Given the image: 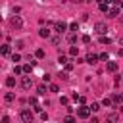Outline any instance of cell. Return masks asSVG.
Wrapping results in <instances>:
<instances>
[{
  "instance_id": "36",
  "label": "cell",
  "mask_w": 123,
  "mask_h": 123,
  "mask_svg": "<svg viewBox=\"0 0 123 123\" xmlns=\"http://www.w3.org/2000/svg\"><path fill=\"white\" fill-rule=\"evenodd\" d=\"M111 2H113V4H115V6H117V8H119V10H121V8H123V0H111Z\"/></svg>"
},
{
  "instance_id": "4",
  "label": "cell",
  "mask_w": 123,
  "mask_h": 123,
  "mask_svg": "<svg viewBox=\"0 0 123 123\" xmlns=\"http://www.w3.org/2000/svg\"><path fill=\"white\" fill-rule=\"evenodd\" d=\"M10 25H12V27H15V29H21V27H23V21H21V17H19V15H12Z\"/></svg>"
},
{
  "instance_id": "6",
  "label": "cell",
  "mask_w": 123,
  "mask_h": 123,
  "mask_svg": "<svg viewBox=\"0 0 123 123\" xmlns=\"http://www.w3.org/2000/svg\"><path fill=\"white\" fill-rule=\"evenodd\" d=\"M106 13H108V17H117V15H119V8H117V6H110Z\"/></svg>"
},
{
  "instance_id": "35",
  "label": "cell",
  "mask_w": 123,
  "mask_h": 123,
  "mask_svg": "<svg viewBox=\"0 0 123 123\" xmlns=\"http://www.w3.org/2000/svg\"><path fill=\"white\" fill-rule=\"evenodd\" d=\"M98 60H102V62H106V60H108V52H102V54L98 56Z\"/></svg>"
},
{
  "instance_id": "30",
  "label": "cell",
  "mask_w": 123,
  "mask_h": 123,
  "mask_svg": "<svg viewBox=\"0 0 123 123\" xmlns=\"http://www.w3.org/2000/svg\"><path fill=\"white\" fill-rule=\"evenodd\" d=\"M60 104H63V106H69V98H67V96H62V98H60Z\"/></svg>"
},
{
  "instance_id": "19",
  "label": "cell",
  "mask_w": 123,
  "mask_h": 123,
  "mask_svg": "<svg viewBox=\"0 0 123 123\" xmlns=\"http://www.w3.org/2000/svg\"><path fill=\"white\" fill-rule=\"evenodd\" d=\"M75 121H77V119L69 113V115H65V117H63V121H62V123H75Z\"/></svg>"
},
{
  "instance_id": "39",
  "label": "cell",
  "mask_w": 123,
  "mask_h": 123,
  "mask_svg": "<svg viewBox=\"0 0 123 123\" xmlns=\"http://www.w3.org/2000/svg\"><path fill=\"white\" fill-rule=\"evenodd\" d=\"M40 119L46 121V119H48V113H46V111H40Z\"/></svg>"
},
{
  "instance_id": "10",
  "label": "cell",
  "mask_w": 123,
  "mask_h": 123,
  "mask_svg": "<svg viewBox=\"0 0 123 123\" xmlns=\"http://www.w3.org/2000/svg\"><path fill=\"white\" fill-rule=\"evenodd\" d=\"M21 86H23V88H31V86H33V79H31V77H23V79H21Z\"/></svg>"
},
{
  "instance_id": "37",
  "label": "cell",
  "mask_w": 123,
  "mask_h": 123,
  "mask_svg": "<svg viewBox=\"0 0 123 123\" xmlns=\"http://www.w3.org/2000/svg\"><path fill=\"white\" fill-rule=\"evenodd\" d=\"M60 40H62L60 37H52V44H56V46H58V44H60Z\"/></svg>"
},
{
  "instance_id": "15",
  "label": "cell",
  "mask_w": 123,
  "mask_h": 123,
  "mask_svg": "<svg viewBox=\"0 0 123 123\" xmlns=\"http://www.w3.org/2000/svg\"><path fill=\"white\" fill-rule=\"evenodd\" d=\"M58 63H60V65H65V63H67V56H65V54H60V56H58Z\"/></svg>"
},
{
  "instance_id": "33",
  "label": "cell",
  "mask_w": 123,
  "mask_h": 123,
  "mask_svg": "<svg viewBox=\"0 0 123 123\" xmlns=\"http://www.w3.org/2000/svg\"><path fill=\"white\" fill-rule=\"evenodd\" d=\"M69 29H71V31H77V29H79V23H77V21H73V23L69 25Z\"/></svg>"
},
{
  "instance_id": "14",
  "label": "cell",
  "mask_w": 123,
  "mask_h": 123,
  "mask_svg": "<svg viewBox=\"0 0 123 123\" xmlns=\"http://www.w3.org/2000/svg\"><path fill=\"white\" fill-rule=\"evenodd\" d=\"M67 42H69V44H75V42H77V35H75V33H69V35H67Z\"/></svg>"
},
{
  "instance_id": "12",
  "label": "cell",
  "mask_w": 123,
  "mask_h": 123,
  "mask_svg": "<svg viewBox=\"0 0 123 123\" xmlns=\"http://www.w3.org/2000/svg\"><path fill=\"white\" fill-rule=\"evenodd\" d=\"M38 35H40L42 38H50L52 31H50V29H46V27H42V29H38Z\"/></svg>"
},
{
  "instance_id": "29",
  "label": "cell",
  "mask_w": 123,
  "mask_h": 123,
  "mask_svg": "<svg viewBox=\"0 0 123 123\" xmlns=\"http://www.w3.org/2000/svg\"><path fill=\"white\" fill-rule=\"evenodd\" d=\"M48 90H50V92H58V90H60V86H58V85H54V83H52V85H50V86H48Z\"/></svg>"
},
{
  "instance_id": "3",
  "label": "cell",
  "mask_w": 123,
  "mask_h": 123,
  "mask_svg": "<svg viewBox=\"0 0 123 123\" xmlns=\"http://www.w3.org/2000/svg\"><path fill=\"white\" fill-rule=\"evenodd\" d=\"M90 115V110H88V106H81L79 110H77V117H81V119H86Z\"/></svg>"
},
{
  "instance_id": "34",
  "label": "cell",
  "mask_w": 123,
  "mask_h": 123,
  "mask_svg": "<svg viewBox=\"0 0 123 123\" xmlns=\"http://www.w3.org/2000/svg\"><path fill=\"white\" fill-rule=\"evenodd\" d=\"M81 40H83L85 44H90V37H88V35H83V38H81Z\"/></svg>"
},
{
  "instance_id": "5",
  "label": "cell",
  "mask_w": 123,
  "mask_h": 123,
  "mask_svg": "<svg viewBox=\"0 0 123 123\" xmlns=\"http://www.w3.org/2000/svg\"><path fill=\"white\" fill-rule=\"evenodd\" d=\"M54 29H56L58 35H62L63 31H67V23H65V21H56V23H54Z\"/></svg>"
},
{
  "instance_id": "45",
  "label": "cell",
  "mask_w": 123,
  "mask_h": 123,
  "mask_svg": "<svg viewBox=\"0 0 123 123\" xmlns=\"http://www.w3.org/2000/svg\"><path fill=\"white\" fill-rule=\"evenodd\" d=\"M119 46H123V37H121V38H119Z\"/></svg>"
},
{
  "instance_id": "7",
  "label": "cell",
  "mask_w": 123,
  "mask_h": 123,
  "mask_svg": "<svg viewBox=\"0 0 123 123\" xmlns=\"http://www.w3.org/2000/svg\"><path fill=\"white\" fill-rule=\"evenodd\" d=\"M111 102H113L115 106H121V104H123V94H119V92H115V94L111 96Z\"/></svg>"
},
{
  "instance_id": "40",
  "label": "cell",
  "mask_w": 123,
  "mask_h": 123,
  "mask_svg": "<svg viewBox=\"0 0 123 123\" xmlns=\"http://www.w3.org/2000/svg\"><path fill=\"white\" fill-rule=\"evenodd\" d=\"M60 77H62V79H63V81H65V79H69V77H67V73H65V71H62V73H60Z\"/></svg>"
},
{
  "instance_id": "20",
  "label": "cell",
  "mask_w": 123,
  "mask_h": 123,
  "mask_svg": "<svg viewBox=\"0 0 123 123\" xmlns=\"http://www.w3.org/2000/svg\"><path fill=\"white\" fill-rule=\"evenodd\" d=\"M6 86H10V88L15 86V79H13V77H8V79H6Z\"/></svg>"
},
{
  "instance_id": "21",
  "label": "cell",
  "mask_w": 123,
  "mask_h": 123,
  "mask_svg": "<svg viewBox=\"0 0 123 123\" xmlns=\"http://www.w3.org/2000/svg\"><path fill=\"white\" fill-rule=\"evenodd\" d=\"M37 92H38L40 96H44V94H46V86H44V85H38V88H37Z\"/></svg>"
},
{
  "instance_id": "32",
  "label": "cell",
  "mask_w": 123,
  "mask_h": 123,
  "mask_svg": "<svg viewBox=\"0 0 123 123\" xmlns=\"http://www.w3.org/2000/svg\"><path fill=\"white\" fill-rule=\"evenodd\" d=\"M29 104H31V106H37V104H38L37 96H31V98H29Z\"/></svg>"
},
{
  "instance_id": "17",
  "label": "cell",
  "mask_w": 123,
  "mask_h": 123,
  "mask_svg": "<svg viewBox=\"0 0 123 123\" xmlns=\"http://www.w3.org/2000/svg\"><path fill=\"white\" fill-rule=\"evenodd\" d=\"M88 110H90V113H92V111H94V113H96V111H98V110H100V104H98V102H92V104H90V106H88Z\"/></svg>"
},
{
  "instance_id": "48",
  "label": "cell",
  "mask_w": 123,
  "mask_h": 123,
  "mask_svg": "<svg viewBox=\"0 0 123 123\" xmlns=\"http://www.w3.org/2000/svg\"><path fill=\"white\" fill-rule=\"evenodd\" d=\"M81 2H83V0H81Z\"/></svg>"
},
{
  "instance_id": "13",
  "label": "cell",
  "mask_w": 123,
  "mask_h": 123,
  "mask_svg": "<svg viewBox=\"0 0 123 123\" xmlns=\"http://www.w3.org/2000/svg\"><path fill=\"white\" fill-rule=\"evenodd\" d=\"M106 69H108L110 73H115V71H117V63H115V62H110V60H108V65H106Z\"/></svg>"
},
{
  "instance_id": "24",
  "label": "cell",
  "mask_w": 123,
  "mask_h": 123,
  "mask_svg": "<svg viewBox=\"0 0 123 123\" xmlns=\"http://www.w3.org/2000/svg\"><path fill=\"white\" fill-rule=\"evenodd\" d=\"M71 69H73V63H71V62H67V63L63 65V71H65V73H69Z\"/></svg>"
},
{
  "instance_id": "31",
  "label": "cell",
  "mask_w": 123,
  "mask_h": 123,
  "mask_svg": "<svg viewBox=\"0 0 123 123\" xmlns=\"http://www.w3.org/2000/svg\"><path fill=\"white\" fill-rule=\"evenodd\" d=\"M100 6V12H108V8L111 6V4H98Z\"/></svg>"
},
{
  "instance_id": "47",
  "label": "cell",
  "mask_w": 123,
  "mask_h": 123,
  "mask_svg": "<svg viewBox=\"0 0 123 123\" xmlns=\"http://www.w3.org/2000/svg\"><path fill=\"white\" fill-rule=\"evenodd\" d=\"M0 38H2V33H0Z\"/></svg>"
},
{
  "instance_id": "1",
  "label": "cell",
  "mask_w": 123,
  "mask_h": 123,
  "mask_svg": "<svg viewBox=\"0 0 123 123\" xmlns=\"http://www.w3.org/2000/svg\"><path fill=\"white\" fill-rule=\"evenodd\" d=\"M19 117H21L23 123H33V111H31V110H21Z\"/></svg>"
},
{
  "instance_id": "43",
  "label": "cell",
  "mask_w": 123,
  "mask_h": 123,
  "mask_svg": "<svg viewBox=\"0 0 123 123\" xmlns=\"http://www.w3.org/2000/svg\"><path fill=\"white\" fill-rule=\"evenodd\" d=\"M90 123H100V119H98V117H92V119H90Z\"/></svg>"
},
{
  "instance_id": "22",
  "label": "cell",
  "mask_w": 123,
  "mask_h": 123,
  "mask_svg": "<svg viewBox=\"0 0 123 123\" xmlns=\"http://www.w3.org/2000/svg\"><path fill=\"white\" fill-rule=\"evenodd\" d=\"M13 98H15V96H13V92H6V96H4V100H6V102H13Z\"/></svg>"
},
{
  "instance_id": "28",
  "label": "cell",
  "mask_w": 123,
  "mask_h": 123,
  "mask_svg": "<svg viewBox=\"0 0 123 123\" xmlns=\"http://www.w3.org/2000/svg\"><path fill=\"white\" fill-rule=\"evenodd\" d=\"M21 73H23L21 65H15V67H13V75H21Z\"/></svg>"
},
{
  "instance_id": "18",
  "label": "cell",
  "mask_w": 123,
  "mask_h": 123,
  "mask_svg": "<svg viewBox=\"0 0 123 123\" xmlns=\"http://www.w3.org/2000/svg\"><path fill=\"white\" fill-rule=\"evenodd\" d=\"M44 56H46V52H44V50H42V48H38V50H37V52H35V58H38V60H42V58H44Z\"/></svg>"
},
{
  "instance_id": "38",
  "label": "cell",
  "mask_w": 123,
  "mask_h": 123,
  "mask_svg": "<svg viewBox=\"0 0 123 123\" xmlns=\"http://www.w3.org/2000/svg\"><path fill=\"white\" fill-rule=\"evenodd\" d=\"M33 111H37V113H40V111H42V106H38V104H37V106H33Z\"/></svg>"
},
{
  "instance_id": "46",
  "label": "cell",
  "mask_w": 123,
  "mask_h": 123,
  "mask_svg": "<svg viewBox=\"0 0 123 123\" xmlns=\"http://www.w3.org/2000/svg\"><path fill=\"white\" fill-rule=\"evenodd\" d=\"M0 23H2V15H0Z\"/></svg>"
},
{
  "instance_id": "11",
  "label": "cell",
  "mask_w": 123,
  "mask_h": 123,
  "mask_svg": "<svg viewBox=\"0 0 123 123\" xmlns=\"http://www.w3.org/2000/svg\"><path fill=\"white\" fill-rule=\"evenodd\" d=\"M119 121V115L117 113H108L106 115V123H117Z\"/></svg>"
},
{
  "instance_id": "16",
  "label": "cell",
  "mask_w": 123,
  "mask_h": 123,
  "mask_svg": "<svg viewBox=\"0 0 123 123\" xmlns=\"http://www.w3.org/2000/svg\"><path fill=\"white\" fill-rule=\"evenodd\" d=\"M102 106H106V108H111V106H113V102H111V98H110V96H106V98L102 100Z\"/></svg>"
},
{
  "instance_id": "41",
  "label": "cell",
  "mask_w": 123,
  "mask_h": 123,
  "mask_svg": "<svg viewBox=\"0 0 123 123\" xmlns=\"http://www.w3.org/2000/svg\"><path fill=\"white\" fill-rule=\"evenodd\" d=\"M113 83H115V85H119V83H121V77H119V75H115V79H113Z\"/></svg>"
},
{
  "instance_id": "42",
  "label": "cell",
  "mask_w": 123,
  "mask_h": 123,
  "mask_svg": "<svg viewBox=\"0 0 123 123\" xmlns=\"http://www.w3.org/2000/svg\"><path fill=\"white\" fill-rule=\"evenodd\" d=\"M77 102H79V104H85V102H86V98H85V96H79V100H77Z\"/></svg>"
},
{
  "instance_id": "9",
  "label": "cell",
  "mask_w": 123,
  "mask_h": 123,
  "mask_svg": "<svg viewBox=\"0 0 123 123\" xmlns=\"http://www.w3.org/2000/svg\"><path fill=\"white\" fill-rule=\"evenodd\" d=\"M85 62H86V63H92V65H94V63L98 62V56H96V54H92V52H88V54H86V60H85Z\"/></svg>"
},
{
  "instance_id": "8",
  "label": "cell",
  "mask_w": 123,
  "mask_h": 123,
  "mask_svg": "<svg viewBox=\"0 0 123 123\" xmlns=\"http://www.w3.org/2000/svg\"><path fill=\"white\" fill-rule=\"evenodd\" d=\"M12 54V46L10 44H2L0 46V56H10Z\"/></svg>"
},
{
  "instance_id": "26",
  "label": "cell",
  "mask_w": 123,
  "mask_h": 123,
  "mask_svg": "<svg viewBox=\"0 0 123 123\" xmlns=\"http://www.w3.org/2000/svg\"><path fill=\"white\" fill-rule=\"evenodd\" d=\"M69 54H71V56H77V54H79V48H77V46H71V48H69Z\"/></svg>"
},
{
  "instance_id": "23",
  "label": "cell",
  "mask_w": 123,
  "mask_h": 123,
  "mask_svg": "<svg viewBox=\"0 0 123 123\" xmlns=\"http://www.w3.org/2000/svg\"><path fill=\"white\" fill-rule=\"evenodd\" d=\"M110 42H111L110 37H100V44H110Z\"/></svg>"
},
{
  "instance_id": "27",
  "label": "cell",
  "mask_w": 123,
  "mask_h": 123,
  "mask_svg": "<svg viewBox=\"0 0 123 123\" xmlns=\"http://www.w3.org/2000/svg\"><path fill=\"white\" fill-rule=\"evenodd\" d=\"M12 62H13V63L21 62V56H19V54H12Z\"/></svg>"
},
{
  "instance_id": "44",
  "label": "cell",
  "mask_w": 123,
  "mask_h": 123,
  "mask_svg": "<svg viewBox=\"0 0 123 123\" xmlns=\"http://www.w3.org/2000/svg\"><path fill=\"white\" fill-rule=\"evenodd\" d=\"M117 54H119V56H123V48H119V52H117Z\"/></svg>"
},
{
  "instance_id": "25",
  "label": "cell",
  "mask_w": 123,
  "mask_h": 123,
  "mask_svg": "<svg viewBox=\"0 0 123 123\" xmlns=\"http://www.w3.org/2000/svg\"><path fill=\"white\" fill-rule=\"evenodd\" d=\"M21 69H23V73H31V69H33V65H29V63H25V65H21Z\"/></svg>"
},
{
  "instance_id": "2",
  "label": "cell",
  "mask_w": 123,
  "mask_h": 123,
  "mask_svg": "<svg viewBox=\"0 0 123 123\" xmlns=\"http://www.w3.org/2000/svg\"><path fill=\"white\" fill-rule=\"evenodd\" d=\"M94 31H96L98 35H102V37H104V35L108 33V25H106V23H102V21H98V23H94Z\"/></svg>"
}]
</instances>
